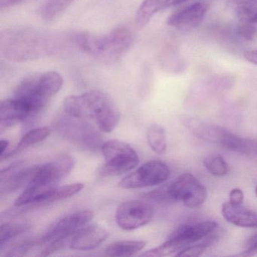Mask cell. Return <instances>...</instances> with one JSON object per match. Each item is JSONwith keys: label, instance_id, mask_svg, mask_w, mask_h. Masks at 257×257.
<instances>
[{"label": "cell", "instance_id": "cell-1", "mask_svg": "<svg viewBox=\"0 0 257 257\" xmlns=\"http://www.w3.org/2000/svg\"><path fill=\"white\" fill-rule=\"evenodd\" d=\"M65 45L63 37L38 28L19 27L0 34L1 55L14 62H26L55 55Z\"/></svg>", "mask_w": 257, "mask_h": 257}, {"label": "cell", "instance_id": "cell-2", "mask_svg": "<svg viewBox=\"0 0 257 257\" xmlns=\"http://www.w3.org/2000/svg\"><path fill=\"white\" fill-rule=\"evenodd\" d=\"M72 43L87 55L102 62L118 61L132 47L133 34L125 28H116L108 34L96 35L89 33H76L71 36Z\"/></svg>", "mask_w": 257, "mask_h": 257}, {"label": "cell", "instance_id": "cell-3", "mask_svg": "<svg viewBox=\"0 0 257 257\" xmlns=\"http://www.w3.org/2000/svg\"><path fill=\"white\" fill-rule=\"evenodd\" d=\"M64 85L61 75L46 72L24 79L16 88L14 98L25 103L34 115L41 112Z\"/></svg>", "mask_w": 257, "mask_h": 257}, {"label": "cell", "instance_id": "cell-4", "mask_svg": "<svg viewBox=\"0 0 257 257\" xmlns=\"http://www.w3.org/2000/svg\"><path fill=\"white\" fill-rule=\"evenodd\" d=\"M207 189L192 174L185 173L174 181L146 195L148 199L158 201H179L194 208L201 205L207 198Z\"/></svg>", "mask_w": 257, "mask_h": 257}, {"label": "cell", "instance_id": "cell-5", "mask_svg": "<svg viewBox=\"0 0 257 257\" xmlns=\"http://www.w3.org/2000/svg\"><path fill=\"white\" fill-rule=\"evenodd\" d=\"M52 128L70 144L89 152L101 150L103 140L100 132L85 120L62 112L54 120Z\"/></svg>", "mask_w": 257, "mask_h": 257}, {"label": "cell", "instance_id": "cell-6", "mask_svg": "<svg viewBox=\"0 0 257 257\" xmlns=\"http://www.w3.org/2000/svg\"><path fill=\"white\" fill-rule=\"evenodd\" d=\"M218 228L214 221L205 220L185 224L178 227L169 238L157 247L144 252L145 256H167L175 255L189 245L210 235Z\"/></svg>", "mask_w": 257, "mask_h": 257}, {"label": "cell", "instance_id": "cell-7", "mask_svg": "<svg viewBox=\"0 0 257 257\" xmlns=\"http://www.w3.org/2000/svg\"><path fill=\"white\" fill-rule=\"evenodd\" d=\"M104 165L100 169L103 177H113L128 172L139 163V156L133 147L118 140H112L102 146Z\"/></svg>", "mask_w": 257, "mask_h": 257}, {"label": "cell", "instance_id": "cell-8", "mask_svg": "<svg viewBox=\"0 0 257 257\" xmlns=\"http://www.w3.org/2000/svg\"><path fill=\"white\" fill-rule=\"evenodd\" d=\"M90 118H94L101 132L109 133L118 125L120 113L112 100L100 91L81 94Z\"/></svg>", "mask_w": 257, "mask_h": 257}, {"label": "cell", "instance_id": "cell-9", "mask_svg": "<svg viewBox=\"0 0 257 257\" xmlns=\"http://www.w3.org/2000/svg\"><path fill=\"white\" fill-rule=\"evenodd\" d=\"M188 125L195 137L213 144L222 146L227 150L241 153H250L254 150L251 143L236 136L234 134L216 124L189 121Z\"/></svg>", "mask_w": 257, "mask_h": 257}, {"label": "cell", "instance_id": "cell-10", "mask_svg": "<svg viewBox=\"0 0 257 257\" xmlns=\"http://www.w3.org/2000/svg\"><path fill=\"white\" fill-rule=\"evenodd\" d=\"M171 174V169L165 162L149 161L124 177L118 186L121 189H134L157 186L167 181Z\"/></svg>", "mask_w": 257, "mask_h": 257}, {"label": "cell", "instance_id": "cell-11", "mask_svg": "<svg viewBox=\"0 0 257 257\" xmlns=\"http://www.w3.org/2000/svg\"><path fill=\"white\" fill-rule=\"evenodd\" d=\"M75 163L73 156L64 154L50 162L37 165L34 177L28 185L45 189L55 187L62 179L71 172Z\"/></svg>", "mask_w": 257, "mask_h": 257}, {"label": "cell", "instance_id": "cell-12", "mask_svg": "<svg viewBox=\"0 0 257 257\" xmlns=\"http://www.w3.org/2000/svg\"><path fill=\"white\" fill-rule=\"evenodd\" d=\"M94 218V213L89 210H82L64 215L52 222L42 236V244L64 240L72 237L76 231L87 225Z\"/></svg>", "mask_w": 257, "mask_h": 257}, {"label": "cell", "instance_id": "cell-13", "mask_svg": "<svg viewBox=\"0 0 257 257\" xmlns=\"http://www.w3.org/2000/svg\"><path fill=\"white\" fill-rule=\"evenodd\" d=\"M154 216L151 205L139 201L131 200L120 204L115 213V219L120 228L127 231L137 229L148 224Z\"/></svg>", "mask_w": 257, "mask_h": 257}, {"label": "cell", "instance_id": "cell-14", "mask_svg": "<svg viewBox=\"0 0 257 257\" xmlns=\"http://www.w3.org/2000/svg\"><path fill=\"white\" fill-rule=\"evenodd\" d=\"M36 166H29L25 162H19L2 169L0 172L1 195H8L24 186L26 187L34 177Z\"/></svg>", "mask_w": 257, "mask_h": 257}, {"label": "cell", "instance_id": "cell-15", "mask_svg": "<svg viewBox=\"0 0 257 257\" xmlns=\"http://www.w3.org/2000/svg\"><path fill=\"white\" fill-rule=\"evenodd\" d=\"M208 8L205 3H194L173 13L168 19V25L180 30L195 28L202 22Z\"/></svg>", "mask_w": 257, "mask_h": 257}, {"label": "cell", "instance_id": "cell-16", "mask_svg": "<svg viewBox=\"0 0 257 257\" xmlns=\"http://www.w3.org/2000/svg\"><path fill=\"white\" fill-rule=\"evenodd\" d=\"M109 235V231L103 225L92 224L85 225L72 235L70 248L76 250L94 249L103 243Z\"/></svg>", "mask_w": 257, "mask_h": 257}, {"label": "cell", "instance_id": "cell-17", "mask_svg": "<svg viewBox=\"0 0 257 257\" xmlns=\"http://www.w3.org/2000/svg\"><path fill=\"white\" fill-rule=\"evenodd\" d=\"M33 116L31 109L20 100L14 97L2 100L0 103V130L4 132Z\"/></svg>", "mask_w": 257, "mask_h": 257}, {"label": "cell", "instance_id": "cell-18", "mask_svg": "<svg viewBox=\"0 0 257 257\" xmlns=\"http://www.w3.org/2000/svg\"><path fill=\"white\" fill-rule=\"evenodd\" d=\"M222 214L224 219L236 226L241 228H256L257 213L245 208L241 205H235L229 201L222 205Z\"/></svg>", "mask_w": 257, "mask_h": 257}, {"label": "cell", "instance_id": "cell-19", "mask_svg": "<svg viewBox=\"0 0 257 257\" xmlns=\"http://www.w3.org/2000/svg\"><path fill=\"white\" fill-rule=\"evenodd\" d=\"M85 185L82 183H75L64 185L62 186H55L48 189L40 197L37 205L51 204L61 200L73 196L83 189Z\"/></svg>", "mask_w": 257, "mask_h": 257}, {"label": "cell", "instance_id": "cell-20", "mask_svg": "<svg viewBox=\"0 0 257 257\" xmlns=\"http://www.w3.org/2000/svg\"><path fill=\"white\" fill-rule=\"evenodd\" d=\"M172 7V0H144L136 14L137 25L144 27L156 13Z\"/></svg>", "mask_w": 257, "mask_h": 257}, {"label": "cell", "instance_id": "cell-21", "mask_svg": "<svg viewBox=\"0 0 257 257\" xmlns=\"http://www.w3.org/2000/svg\"><path fill=\"white\" fill-rule=\"evenodd\" d=\"M51 133H52V130L49 127H37V128L29 131L22 137V139L19 141L18 145L15 147L14 150L6 154L4 157L1 159L3 160L4 159L13 157V156L22 153L26 149L29 148L30 147H32V146L39 144V143L43 142L46 138L50 136Z\"/></svg>", "mask_w": 257, "mask_h": 257}, {"label": "cell", "instance_id": "cell-22", "mask_svg": "<svg viewBox=\"0 0 257 257\" xmlns=\"http://www.w3.org/2000/svg\"><path fill=\"white\" fill-rule=\"evenodd\" d=\"M146 244L143 240H118L108 245L105 253L109 256H132L142 250Z\"/></svg>", "mask_w": 257, "mask_h": 257}, {"label": "cell", "instance_id": "cell-23", "mask_svg": "<svg viewBox=\"0 0 257 257\" xmlns=\"http://www.w3.org/2000/svg\"><path fill=\"white\" fill-rule=\"evenodd\" d=\"M147 142L154 153L164 155L167 151V140L165 130L159 124H152L147 133Z\"/></svg>", "mask_w": 257, "mask_h": 257}, {"label": "cell", "instance_id": "cell-24", "mask_svg": "<svg viewBox=\"0 0 257 257\" xmlns=\"http://www.w3.org/2000/svg\"><path fill=\"white\" fill-rule=\"evenodd\" d=\"M73 2L74 0H46L40 9L41 17L45 20H54L64 13Z\"/></svg>", "mask_w": 257, "mask_h": 257}, {"label": "cell", "instance_id": "cell-25", "mask_svg": "<svg viewBox=\"0 0 257 257\" xmlns=\"http://www.w3.org/2000/svg\"><path fill=\"white\" fill-rule=\"evenodd\" d=\"M235 13L242 23L257 24V0H236Z\"/></svg>", "mask_w": 257, "mask_h": 257}, {"label": "cell", "instance_id": "cell-26", "mask_svg": "<svg viewBox=\"0 0 257 257\" xmlns=\"http://www.w3.org/2000/svg\"><path fill=\"white\" fill-rule=\"evenodd\" d=\"M29 229V225L25 222H7L1 225L0 229V250L2 251L6 245L12 240L26 232Z\"/></svg>", "mask_w": 257, "mask_h": 257}, {"label": "cell", "instance_id": "cell-27", "mask_svg": "<svg viewBox=\"0 0 257 257\" xmlns=\"http://www.w3.org/2000/svg\"><path fill=\"white\" fill-rule=\"evenodd\" d=\"M63 112L79 118H90L81 95H72L66 97L63 103Z\"/></svg>", "mask_w": 257, "mask_h": 257}, {"label": "cell", "instance_id": "cell-28", "mask_svg": "<svg viewBox=\"0 0 257 257\" xmlns=\"http://www.w3.org/2000/svg\"><path fill=\"white\" fill-rule=\"evenodd\" d=\"M203 163L207 171L216 177H224L229 171V165L220 155L214 154L207 156Z\"/></svg>", "mask_w": 257, "mask_h": 257}, {"label": "cell", "instance_id": "cell-29", "mask_svg": "<svg viewBox=\"0 0 257 257\" xmlns=\"http://www.w3.org/2000/svg\"><path fill=\"white\" fill-rule=\"evenodd\" d=\"M218 237L216 235L207 236L203 239V241L196 244H191L176 254L177 256L180 257H197L202 255L207 247L214 244Z\"/></svg>", "mask_w": 257, "mask_h": 257}, {"label": "cell", "instance_id": "cell-30", "mask_svg": "<svg viewBox=\"0 0 257 257\" xmlns=\"http://www.w3.org/2000/svg\"><path fill=\"white\" fill-rule=\"evenodd\" d=\"M42 244L41 239H27L23 240L18 245H15L13 247L9 250L7 255L9 256H22L25 255L27 252H29L31 249L37 245Z\"/></svg>", "mask_w": 257, "mask_h": 257}, {"label": "cell", "instance_id": "cell-31", "mask_svg": "<svg viewBox=\"0 0 257 257\" xmlns=\"http://www.w3.org/2000/svg\"><path fill=\"white\" fill-rule=\"evenodd\" d=\"M237 33L239 37L243 40L251 41L254 40L256 35V28L252 24L242 23L237 28Z\"/></svg>", "mask_w": 257, "mask_h": 257}, {"label": "cell", "instance_id": "cell-32", "mask_svg": "<svg viewBox=\"0 0 257 257\" xmlns=\"http://www.w3.org/2000/svg\"><path fill=\"white\" fill-rule=\"evenodd\" d=\"M257 254V233L252 235L246 243V249L239 254L243 256H252Z\"/></svg>", "mask_w": 257, "mask_h": 257}, {"label": "cell", "instance_id": "cell-33", "mask_svg": "<svg viewBox=\"0 0 257 257\" xmlns=\"http://www.w3.org/2000/svg\"><path fill=\"white\" fill-rule=\"evenodd\" d=\"M243 193L241 189H232L230 192L229 202L235 205H241L243 202Z\"/></svg>", "mask_w": 257, "mask_h": 257}, {"label": "cell", "instance_id": "cell-34", "mask_svg": "<svg viewBox=\"0 0 257 257\" xmlns=\"http://www.w3.org/2000/svg\"><path fill=\"white\" fill-rule=\"evenodd\" d=\"M28 1H31V0H0V9L1 10H7Z\"/></svg>", "mask_w": 257, "mask_h": 257}, {"label": "cell", "instance_id": "cell-35", "mask_svg": "<svg viewBox=\"0 0 257 257\" xmlns=\"http://www.w3.org/2000/svg\"><path fill=\"white\" fill-rule=\"evenodd\" d=\"M243 57L249 62L257 65V50L246 51L243 53Z\"/></svg>", "mask_w": 257, "mask_h": 257}, {"label": "cell", "instance_id": "cell-36", "mask_svg": "<svg viewBox=\"0 0 257 257\" xmlns=\"http://www.w3.org/2000/svg\"><path fill=\"white\" fill-rule=\"evenodd\" d=\"M10 142L7 140H1L0 141V156L1 159L7 154V150H8Z\"/></svg>", "mask_w": 257, "mask_h": 257}, {"label": "cell", "instance_id": "cell-37", "mask_svg": "<svg viewBox=\"0 0 257 257\" xmlns=\"http://www.w3.org/2000/svg\"><path fill=\"white\" fill-rule=\"evenodd\" d=\"M186 1H187V0H172L173 7L183 4V3L186 2Z\"/></svg>", "mask_w": 257, "mask_h": 257}, {"label": "cell", "instance_id": "cell-38", "mask_svg": "<svg viewBox=\"0 0 257 257\" xmlns=\"http://www.w3.org/2000/svg\"><path fill=\"white\" fill-rule=\"evenodd\" d=\"M255 195H256V197H257V186H256V187H255Z\"/></svg>", "mask_w": 257, "mask_h": 257}]
</instances>
